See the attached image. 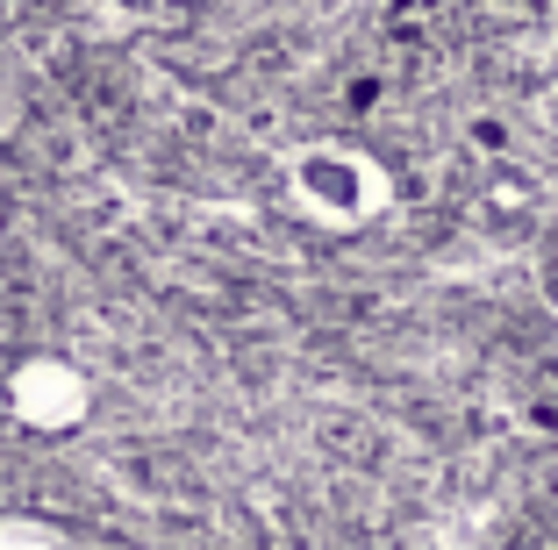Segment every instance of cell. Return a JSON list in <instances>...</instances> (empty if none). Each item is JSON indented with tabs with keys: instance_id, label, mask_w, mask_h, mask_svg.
Listing matches in <instances>:
<instances>
[{
	"instance_id": "1",
	"label": "cell",
	"mask_w": 558,
	"mask_h": 550,
	"mask_svg": "<svg viewBox=\"0 0 558 550\" xmlns=\"http://www.w3.org/2000/svg\"><path fill=\"white\" fill-rule=\"evenodd\" d=\"M287 194H294V208H308L315 222H365V215L379 208V172L365 150L351 144H301L294 158H287Z\"/></svg>"
},
{
	"instance_id": "2",
	"label": "cell",
	"mask_w": 558,
	"mask_h": 550,
	"mask_svg": "<svg viewBox=\"0 0 558 550\" xmlns=\"http://www.w3.org/2000/svg\"><path fill=\"white\" fill-rule=\"evenodd\" d=\"M8 407H15V421L36 429V437H65V429L86 421L94 387H86V372L72 357H22L15 379H8Z\"/></svg>"
},
{
	"instance_id": "3",
	"label": "cell",
	"mask_w": 558,
	"mask_h": 550,
	"mask_svg": "<svg viewBox=\"0 0 558 550\" xmlns=\"http://www.w3.org/2000/svg\"><path fill=\"white\" fill-rule=\"evenodd\" d=\"M0 550H72L50 522H22V515H0Z\"/></svg>"
}]
</instances>
